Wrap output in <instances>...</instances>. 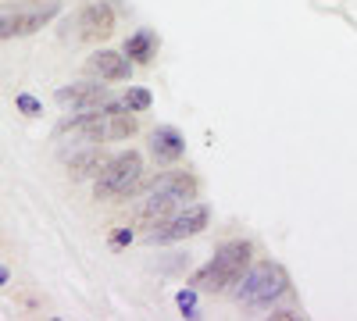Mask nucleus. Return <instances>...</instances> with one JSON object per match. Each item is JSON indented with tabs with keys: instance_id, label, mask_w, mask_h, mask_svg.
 Returning a JSON list of instances; mask_svg holds the SVG:
<instances>
[{
	"instance_id": "nucleus-17",
	"label": "nucleus",
	"mask_w": 357,
	"mask_h": 321,
	"mask_svg": "<svg viewBox=\"0 0 357 321\" xmlns=\"http://www.w3.org/2000/svg\"><path fill=\"white\" fill-rule=\"evenodd\" d=\"M126 243H132V228H118L114 236H111V246H114V250H122Z\"/></svg>"
},
{
	"instance_id": "nucleus-14",
	"label": "nucleus",
	"mask_w": 357,
	"mask_h": 321,
	"mask_svg": "<svg viewBox=\"0 0 357 321\" xmlns=\"http://www.w3.org/2000/svg\"><path fill=\"white\" fill-rule=\"evenodd\" d=\"M122 104H126L129 111H136V114H139V111H146V107L154 104V97L146 93V90H139V86H132V90L126 93V100H122Z\"/></svg>"
},
{
	"instance_id": "nucleus-11",
	"label": "nucleus",
	"mask_w": 357,
	"mask_h": 321,
	"mask_svg": "<svg viewBox=\"0 0 357 321\" xmlns=\"http://www.w3.org/2000/svg\"><path fill=\"white\" fill-rule=\"evenodd\" d=\"M122 54L129 57L132 65H151L158 57V33H154V29H136V33L126 40Z\"/></svg>"
},
{
	"instance_id": "nucleus-8",
	"label": "nucleus",
	"mask_w": 357,
	"mask_h": 321,
	"mask_svg": "<svg viewBox=\"0 0 357 321\" xmlns=\"http://www.w3.org/2000/svg\"><path fill=\"white\" fill-rule=\"evenodd\" d=\"M114 33V8L107 0H93L79 15V36L82 40H107Z\"/></svg>"
},
{
	"instance_id": "nucleus-1",
	"label": "nucleus",
	"mask_w": 357,
	"mask_h": 321,
	"mask_svg": "<svg viewBox=\"0 0 357 321\" xmlns=\"http://www.w3.org/2000/svg\"><path fill=\"white\" fill-rule=\"evenodd\" d=\"M250 257H254V246L247 240H232L215 250V257L190 279V285L204 289V293H225V289H232L243 279V272L250 268Z\"/></svg>"
},
{
	"instance_id": "nucleus-6",
	"label": "nucleus",
	"mask_w": 357,
	"mask_h": 321,
	"mask_svg": "<svg viewBox=\"0 0 357 321\" xmlns=\"http://www.w3.org/2000/svg\"><path fill=\"white\" fill-rule=\"evenodd\" d=\"M207 203H186V208H178L168 221H161L154 232H146V243H175V240H190L197 232L207 228Z\"/></svg>"
},
{
	"instance_id": "nucleus-12",
	"label": "nucleus",
	"mask_w": 357,
	"mask_h": 321,
	"mask_svg": "<svg viewBox=\"0 0 357 321\" xmlns=\"http://www.w3.org/2000/svg\"><path fill=\"white\" fill-rule=\"evenodd\" d=\"M107 161H111V157H104L100 147H93V143H89L86 150H79V154L68 161V175H72L75 182H79V179H97Z\"/></svg>"
},
{
	"instance_id": "nucleus-7",
	"label": "nucleus",
	"mask_w": 357,
	"mask_h": 321,
	"mask_svg": "<svg viewBox=\"0 0 357 321\" xmlns=\"http://www.w3.org/2000/svg\"><path fill=\"white\" fill-rule=\"evenodd\" d=\"M54 100L61 107H72V111H89V107H100L111 100L107 86L100 82H72V86H61V90L54 93Z\"/></svg>"
},
{
	"instance_id": "nucleus-16",
	"label": "nucleus",
	"mask_w": 357,
	"mask_h": 321,
	"mask_svg": "<svg viewBox=\"0 0 357 321\" xmlns=\"http://www.w3.org/2000/svg\"><path fill=\"white\" fill-rule=\"evenodd\" d=\"M15 107H18L22 114H29V118H33V114H40V111H43V104H40L36 97H29V93H18V97H15Z\"/></svg>"
},
{
	"instance_id": "nucleus-3",
	"label": "nucleus",
	"mask_w": 357,
	"mask_h": 321,
	"mask_svg": "<svg viewBox=\"0 0 357 321\" xmlns=\"http://www.w3.org/2000/svg\"><path fill=\"white\" fill-rule=\"evenodd\" d=\"M139 182H143V157L136 150H122L104 164L93 193H97V200H118V196L136 193Z\"/></svg>"
},
{
	"instance_id": "nucleus-2",
	"label": "nucleus",
	"mask_w": 357,
	"mask_h": 321,
	"mask_svg": "<svg viewBox=\"0 0 357 321\" xmlns=\"http://www.w3.org/2000/svg\"><path fill=\"white\" fill-rule=\"evenodd\" d=\"M193 193H197L193 175H186V171H165L161 179L151 186V193H146L143 211H139V221H143L146 228H158V225L168 221L178 208H186V203L193 200Z\"/></svg>"
},
{
	"instance_id": "nucleus-9",
	"label": "nucleus",
	"mask_w": 357,
	"mask_h": 321,
	"mask_svg": "<svg viewBox=\"0 0 357 321\" xmlns=\"http://www.w3.org/2000/svg\"><path fill=\"white\" fill-rule=\"evenodd\" d=\"M86 72L93 79H100V82H126L132 75V61L118 50H97L86 61Z\"/></svg>"
},
{
	"instance_id": "nucleus-13",
	"label": "nucleus",
	"mask_w": 357,
	"mask_h": 321,
	"mask_svg": "<svg viewBox=\"0 0 357 321\" xmlns=\"http://www.w3.org/2000/svg\"><path fill=\"white\" fill-rule=\"evenodd\" d=\"M107 139H129V136H136V129H139V118H136V111H129L126 104H114V100H107Z\"/></svg>"
},
{
	"instance_id": "nucleus-5",
	"label": "nucleus",
	"mask_w": 357,
	"mask_h": 321,
	"mask_svg": "<svg viewBox=\"0 0 357 321\" xmlns=\"http://www.w3.org/2000/svg\"><path fill=\"white\" fill-rule=\"evenodd\" d=\"M286 272L279 265H257L250 272H243V279L236 282V304L243 307H272L282 293H286Z\"/></svg>"
},
{
	"instance_id": "nucleus-18",
	"label": "nucleus",
	"mask_w": 357,
	"mask_h": 321,
	"mask_svg": "<svg viewBox=\"0 0 357 321\" xmlns=\"http://www.w3.org/2000/svg\"><path fill=\"white\" fill-rule=\"evenodd\" d=\"M272 318H275V321H296V318H301V314H293V311H275Z\"/></svg>"
},
{
	"instance_id": "nucleus-19",
	"label": "nucleus",
	"mask_w": 357,
	"mask_h": 321,
	"mask_svg": "<svg viewBox=\"0 0 357 321\" xmlns=\"http://www.w3.org/2000/svg\"><path fill=\"white\" fill-rule=\"evenodd\" d=\"M8 282H11V272H8L4 265H0V285H8Z\"/></svg>"
},
{
	"instance_id": "nucleus-15",
	"label": "nucleus",
	"mask_w": 357,
	"mask_h": 321,
	"mask_svg": "<svg viewBox=\"0 0 357 321\" xmlns=\"http://www.w3.org/2000/svg\"><path fill=\"white\" fill-rule=\"evenodd\" d=\"M175 304H178V311H183V318H200L197 314V285L193 289H183V293L175 297Z\"/></svg>"
},
{
	"instance_id": "nucleus-10",
	"label": "nucleus",
	"mask_w": 357,
	"mask_h": 321,
	"mask_svg": "<svg viewBox=\"0 0 357 321\" xmlns=\"http://www.w3.org/2000/svg\"><path fill=\"white\" fill-rule=\"evenodd\" d=\"M183 154H186V139L172 125H161L151 132V157L158 164H175V161H183Z\"/></svg>"
},
{
	"instance_id": "nucleus-4",
	"label": "nucleus",
	"mask_w": 357,
	"mask_h": 321,
	"mask_svg": "<svg viewBox=\"0 0 357 321\" xmlns=\"http://www.w3.org/2000/svg\"><path fill=\"white\" fill-rule=\"evenodd\" d=\"M61 11V0H29V4H0V40L33 36Z\"/></svg>"
}]
</instances>
